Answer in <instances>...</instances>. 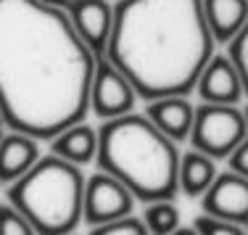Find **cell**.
<instances>
[{
    "instance_id": "484cf974",
    "label": "cell",
    "mask_w": 248,
    "mask_h": 235,
    "mask_svg": "<svg viewBox=\"0 0 248 235\" xmlns=\"http://www.w3.org/2000/svg\"><path fill=\"white\" fill-rule=\"evenodd\" d=\"M69 235H77V233H69Z\"/></svg>"
},
{
    "instance_id": "ac0fdd59",
    "label": "cell",
    "mask_w": 248,
    "mask_h": 235,
    "mask_svg": "<svg viewBox=\"0 0 248 235\" xmlns=\"http://www.w3.org/2000/svg\"><path fill=\"white\" fill-rule=\"evenodd\" d=\"M227 48H230L227 58L235 63V69H238V74H240V82H243V90L248 95V21Z\"/></svg>"
},
{
    "instance_id": "52a82bcc",
    "label": "cell",
    "mask_w": 248,
    "mask_h": 235,
    "mask_svg": "<svg viewBox=\"0 0 248 235\" xmlns=\"http://www.w3.org/2000/svg\"><path fill=\"white\" fill-rule=\"evenodd\" d=\"M135 101H138V93H135L132 82L106 56H100L95 61V74H93L90 85V111L98 119L111 122L132 114Z\"/></svg>"
},
{
    "instance_id": "9a60e30c",
    "label": "cell",
    "mask_w": 248,
    "mask_h": 235,
    "mask_svg": "<svg viewBox=\"0 0 248 235\" xmlns=\"http://www.w3.org/2000/svg\"><path fill=\"white\" fill-rule=\"evenodd\" d=\"M217 174H219L217 172V161L206 154H201V151L190 148L180 156L177 183H180V193H185L187 198H201L217 180Z\"/></svg>"
},
{
    "instance_id": "30bf717a",
    "label": "cell",
    "mask_w": 248,
    "mask_h": 235,
    "mask_svg": "<svg viewBox=\"0 0 248 235\" xmlns=\"http://www.w3.org/2000/svg\"><path fill=\"white\" fill-rule=\"evenodd\" d=\"M196 90L201 103L214 106H238L240 98L246 95L238 69L227 56H211V61L206 63V69L198 77Z\"/></svg>"
},
{
    "instance_id": "4fadbf2b",
    "label": "cell",
    "mask_w": 248,
    "mask_h": 235,
    "mask_svg": "<svg viewBox=\"0 0 248 235\" xmlns=\"http://www.w3.org/2000/svg\"><path fill=\"white\" fill-rule=\"evenodd\" d=\"M50 154L79 169L87 167L98 158V130H93L87 122L66 127L50 140Z\"/></svg>"
},
{
    "instance_id": "5b68a950",
    "label": "cell",
    "mask_w": 248,
    "mask_h": 235,
    "mask_svg": "<svg viewBox=\"0 0 248 235\" xmlns=\"http://www.w3.org/2000/svg\"><path fill=\"white\" fill-rule=\"evenodd\" d=\"M248 138L243 109L238 106H196V122L190 132V148L209 158H230L235 148Z\"/></svg>"
},
{
    "instance_id": "7a4b0ae2",
    "label": "cell",
    "mask_w": 248,
    "mask_h": 235,
    "mask_svg": "<svg viewBox=\"0 0 248 235\" xmlns=\"http://www.w3.org/2000/svg\"><path fill=\"white\" fill-rule=\"evenodd\" d=\"M203 0H122L106 58L145 101L190 95L214 56Z\"/></svg>"
},
{
    "instance_id": "9c48e42d",
    "label": "cell",
    "mask_w": 248,
    "mask_h": 235,
    "mask_svg": "<svg viewBox=\"0 0 248 235\" xmlns=\"http://www.w3.org/2000/svg\"><path fill=\"white\" fill-rule=\"evenodd\" d=\"M203 214L214 219L248 227V177L235 172H219L211 188L201 196Z\"/></svg>"
},
{
    "instance_id": "e0dca14e",
    "label": "cell",
    "mask_w": 248,
    "mask_h": 235,
    "mask_svg": "<svg viewBox=\"0 0 248 235\" xmlns=\"http://www.w3.org/2000/svg\"><path fill=\"white\" fill-rule=\"evenodd\" d=\"M0 235H37L29 219L8 201L0 204Z\"/></svg>"
},
{
    "instance_id": "277c9868",
    "label": "cell",
    "mask_w": 248,
    "mask_h": 235,
    "mask_svg": "<svg viewBox=\"0 0 248 235\" xmlns=\"http://www.w3.org/2000/svg\"><path fill=\"white\" fill-rule=\"evenodd\" d=\"M85 180L79 167L48 154L8 185V204L27 217L37 235H69L82 222Z\"/></svg>"
},
{
    "instance_id": "4316f807",
    "label": "cell",
    "mask_w": 248,
    "mask_h": 235,
    "mask_svg": "<svg viewBox=\"0 0 248 235\" xmlns=\"http://www.w3.org/2000/svg\"><path fill=\"white\" fill-rule=\"evenodd\" d=\"M116 3H122V0H116Z\"/></svg>"
},
{
    "instance_id": "ffe728a7",
    "label": "cell",
    "mask_w": 248,
    "mask_h": 235,
    "mask_svg": "<svg viewBox=\"0 0 248 235\" xmlns=\"http://www.w3.org/2000/svg\"><path fill=\"white\" fill-rule=\"evenodd\" d=\"M90 235H148L140 217H124V219L108 222V225L90 227Z\"/></svg>"
},
{
    "instance_id": "7c38bea8",
    "label": "cell",
    "mask_w": 248,
    "mask_h": 235,
    "mask_svg": "<svg viewBox=\"0 0 248 235\" xmlns=\"http://www.w3.org/2000/svg\"><path fill=\"white\" fill-rule=\"evenodd\" d=\"M43 158L40 140L24 132H3L0 138V185H14Z\"/></svg>"
},
{
    "instance_id": "cb8c5ba5",
    "label": "cell",
    "mask_w": 248,
    "mask_h": 235,
    "mask_svg": "<svg viewBox=\"0 0 248 235\" xmlns=\"http://www.w3.org/2000/svg\"><path fill=\"white\" fill-rule=\"evenodd\" d=\"M3 130H5V122H3V116H0V138H3Z\"/></svg>"
},
{
    "instance_id": "603a6c76",
    "label": "cell",
    "mask_w": 248,
    "mask_h": 235,
    "mask_svg": "<svg viewBox=\"0 0 248 235\" xmlns=\"http://www.w3.org/2000/svg\"><path fill=\"white\" fill-rule=\"evenodd\" d=\"M172 235H198V230H196V227H182V225H180Z\"/></svg>"
},
{
    "instance_id": "8fae6325",
    "label": "cell",
    "mask_w": 248,
    "mask_h": 235,
    "mask_svg": "<svg viewBox=\"0 0 248 235\" xmlns=\"http://www.w3.org/2000/svg\"><path fill=\"white\" fill-rule=\"evenodd\" d=\"M145 116L172 143H185V140H190V132H193L196 106L187 101V95L156 98V101H148V106H145Z\"/></svg>"
},
{
    "instance_id": "2e32d148",
    "label": "cell",
    "mask_w": 248,
    "mask_h": 235,
    "mask_svg": "<svg viewBox=\"0 0 248 235\" xmlns=\"http://www.w3.org/2000/svg\"><path fill=\"white\" fill-rule=\"evenodd\" d=\"M140 219H143L148 235H172L180 227V209L174 206V201H153L145 204Z\"/></svg>"
},
{
    "instance_id": "d6986e66",
    "label": "cell",
    "mask_w": 248,
    "mask_h": 235,
    "mask_svg": "<svg viewBox=\"0 0 248 235\" xmlns=\"http://www.w3.org/2000/svg\"><path fill=\"white\" fill-rule=\"evenodd\" d=\"M193 227L198 230V235H248V227L235 225V222H224V219H214L209 214L196 217Z\"/></svg>"
},
{
    "instance_id": "7402d4cb",
    "label": "cell",
    "mask_w": 248,
    "mask_h": 235,
    "mask_svg": "<svg viewBox=\"0 0 248 235\" xmlns=\"http://www.w3.org/2000/svg\"><path fill=\"white\" fill-rule=\"evenodd\" d=\"M37 3L48 5V8H61V11H66V8H69V3H72V0H37Z\"/></svg>"
},
{
    "instance_id": "5bb4252c",
    "label": "cell",
    "mask_w": 248,
    "mask_h": 235,
    "mask_svg": "<svg viewBox=\"0 0 248 235\" xmlns=\"http://www.w3.org/2000/svg\"><path fill=\"white\" fill-rule=\"evenodd\" d=\"M203 16L214 43L230 45L248 21V0H203Z\"/></svg>"
},
{
    "instance_id": "3957f363",
    "label": "cell",
    "mask_w": 248,
    "mask_h": 235,
    "mask_svg": "<svg viewBox=\"0 0 248 235\" xmlns=\"http://www.w3.org/2000/svg\"><path fill=\"white\" fill-rule=\"evenodd\" d=\"M180 151L145 114L103 122L98 130V169L129 188L145 204L174 201L180 193Z\"/></svg>"
},
{
    "instance_id": "d4e9b609",
    "label": "cell",
    "mask_w": 248,
    "mask_h": 235,
    "mask_svg": "<svg viewBox=\"0 0 248 235\" xmlns=\"http://www.w3.org/2000/svg\"><path fill=\"white\" fill-rule=\"evenodd\" d=\"M243 116H246V127H248V106L243 109Z\"/></svg>"
},
{
    "instance_id": "6da1fadb",
    "label": "cell",
    "mask_w": 248,
    "mask_h": 235,
    "mask_svg": "<svg viewBox=\"0 0 248 235\" xmlns=\"http://www.w3.org/2000/svg\"><path fill=\"white\" fill-rule=\"evenodd\" d=\"M95 61L66 11L0 0V116L8 130L53 140L85 122Z\"/></svg>"
},
{
    "instance_id": "8992f818",
    "label": "cell",
    "mask_w": 248,
    "mask_h": 235,
    "mask_svg": "<svg viewBox=\"0 0 248 235\" xmlns=\"http://www.w3.org/2000/svg\"><path fill=\"white\" fill-rule=\"evenodd\" d=\"M135 196L127 185L106 172H93L85 180V201H82V222L90 227L108 225V222L132 217Z\"/></svg>"
},
{
    "instance_id": "44dd1931",
    "label": "cell",
    "mask_w": 248,
    "mask_h": 235,
    "mask_svg": "<svg viewBox=\"0 0 248 235\" xmlns=\"http://www.w3.org/2000/svg\"><path fill=\"white\" fill-rule=\"evenodd\" d=\"M227 164H230V172L240 174V177H248V138L230 154Z\"/></svg>"
},
{
    "instance_id": "ba28073f",
    "label": "cell",
    "mask_w": 248,
    "mask_h": 235,
    "mask_svg": "<svg viewBox=\"0 0 248 235\" xmlns=\"http://www.w3.org/2000/svg\"><path fill=\"white\" fill-rule=\"evenodd\" d=\"M66 16L79 40L93 50V56H106L114 32V5L108 0H72Z\"/></svg>"
}]
</instances>
